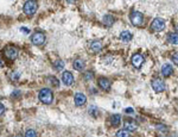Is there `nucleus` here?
Returning <instances> with one entry per match:
<instances>
[{"label":"nucleus","instance_id":"obj_5","mask_svg":"<svg viewBox=\"0 0 178 137\" xmlns=\"http://www.w3.org/2000/svg\"><path fill=\"white\" fill-rule=\"evenodd\" d=\"M164 28H165V22H164V19H162V18H156V19H153V22H152V24H151V29H152L153 31L159 32V31L164 30Z\"/></svg>","mask_w":178,"mask_h":137},{"label":"nucleus","instance_id":"obj_27","mask_svg":"<svg viewBox=\"0 0 178 137\" xmlns=\"http://www.w3.org/2000/svg\"><path fill=\"white\" fill-rule=\"evenodd\" d=\"M4 112H5V107H4V105H2V104H0V116H1V114H4Z\"/></svg>","mask_w":178,"mask_h":137},{"label":"nucleus","instance_id":"obj_32","mask_svg":"<svg viewBox=\"0 0 178 137\" xmlns=\"http://www.w3.org/2000/svg\"><path fill=\"white\" fill-rule=\"evenodd\" d=\"M14 137H23L22 135H17V136H14Z\"/></svg>","mask_w":178,"mask_h":137},{"label":"nucleus","instance_id":"obj_30","mask_svg":"<svg viewBox=\"0 0 178 137\" xmlns=\"http://www.w3.org/2000/svg\"><path fill=\"white\" fill-rule=\"evenodd\" d=\"M67 1H68L69 4H75V2L77 1V0H67Z\"/></svg>","mask_w":178,"mask_h":137},{"label":"nucleus","instance_id":"obj_25","mask_svg":"<svg viewBox=\"0 0 178 137\" xmlns=\"http://www.w3.org/2000/svg\"><path fill=\"white\" fill-rule=\"evenodd\" d=\"M172 61H174V63H175L176 66H178V51L172 55Z\"/></svg>","mask_w":178,"mask_h":137},{"label":"nucleus","instance_id":"obj_11","mask_svg":"<svg viewBox=\"0 0 178 137\" xmlns=\"http://www.w3.org/2000/svg\"><path fill=\"white\" fill-rule=\"evenodd\" d=\"M87 102L86 99V96L82 94V93H76L75 94V105L76 106H83Z\"/></svg>","mask_w":178,"mask_h":137},{"label":"nucleus","instance_id":"obj_17","mask_svg":"<svg viewBox=\"0 0 178 137\" xmlns=\"http://www.w3.org/2000/svg\"><path fill=\"white\" fill-rule=\"evenodd\" d=\"M120 122H121V116L120 114H113L111 117V123H112L113 126H118L120 124Z\"/></svg>","mask_w":178,"mask_h":137},{"label":"nucleus","instance_id":"obj_19","mask_svg":"<svg viewBox=\"0 0 178 137\" xmlns=\"http://www.w3.org/2000/svg\"><path fill=\"white\" fill-rule=\"evenodd\" d=\"M168 41L171 43V44H175V45H178V34H171L169 35L168 37Z\"/></svg>","mask_w":178,"mask_h":137},{"label":"nucleus","instance_id":"obj_6","mask_svg":"<svg viewBox=\"0 0 178 137\" xmlns=\"http://www.w3.org/2000/svg\"><path fill=\"white\" fill-rule=\"evenodd\" d=\"M31 42L34 45H42L45 42V35L43 32H34L31 37Z\"/></svg>","mask_w":178,"mask_h":137},{"label":"nucleus","instance_id":"obj_20","mask_svg":"<svg viewBox=\"0 0 178 137\" xmlns=\"http://www.w3.org/2000/svg\"><path fill=\"white\" fill-rule=\"evenodd\" d=\"M54 68H55V70H57V72L62 70V69L64 68V62H63L62 60L55 61V63H54Z\"/></svg>","mask_w":178,"mask_h":137},{"label":"nucleus","instance_id":"obj_1","mask_svg":"<svg viewBox=\"0 0 178 137\" xmlns=\"http://www.w3.org/2000/svg\"><path fill=\"white\" fill-rule=\"evenodd\" d=\"M39 100L43 104H51L54 100V94L49 88H42L39 92Z\"/></svg>","mask_w":178,"mask_h":137},{"label":"nucleus","instance_id":"obj_33","mask_svg":"<svg viewBox=\"0 0 178 137\" xmlns=\"http://www.w3.org/2000/svg\"><path fill=\"white\" fill-rule=\"evenodd\" d=\"M176 30H177V31H178V25H177V26H176Z\"/></svg>","mask_w":178,"mask_h":137},{"label":"nucleus","instance_id":"obj_13","mask_svg":"<svg viewBox=\"0 0 178 137\" xmlns=\"http://www.w3.org/2000/svg\"><path fill=\"white\" fill-rule=\"evenodd\" d=\"M123 126H125V130H127V131H135L138 128V125L133 120H125Z\"/></svg>","mask_w":178,"mask_h":137},{"label":"nucleus","instance_id":"obj_2","mask_svg":"<svg viewBox=\"0 0 178 137\" xmlns=\"http://www.w3.org/2000/svg\"><path fill=\"white\" fill-rule=\"evenodd\" d=\"M129 19H131V23L135 26H141L144 24V17L138 11H132V13L129 14Z\"/></svg>","mask_w":178,"mask_h":137},{"label":"nucleus","instance_id":"obj_21","mask_svg":"<svg viewBox=\"0 0 178 137\" xmlns=\"http://www.w3.org/2000/svg\"><path fill=\"white\" fill-rule=\"evenodd\" d=\"M48 82H50L54 87H58L59 86V81L55 76H49V78H48Z\"/></svg>","mask_w":178,"mask_h":137},{"label":"nucleus","instance_id":"obj_23","mask_svg":"<svg viewBox=\"0 0 178 137\" xmlns=\"http://www.w3.org/2000/svg\"><path fill=\"white\" fill-rule=\"evenodd\" d=\"M25 137H37V132L34 130H32V129H29L26 131V134H25Z\"/></svg>","mask_w":178,"mask_h":137},{"label":"nucleus","instance_id":"obj_16","mask_svg":"<svg viewBox=\"0 0 178 137\" xmlns=\"http://www.w3.org/2000/svg\"><path fill=\"white\" fill-rule=\"evenodd\" d=\"M132 37H133L132 34H131L129 31H127V30H126V31H122L121 35H120V39L123 41V42H129V41L132 39Z\"/></svg>","mask_w":178,"mask_h":137},{"label":"nucleus","instance_id":"obj_18","mask_svg":"<svg viewBox=\"0 0 178 137\" xmlns=\"http://www.w3.org/2000/svg\"><path fill=\"white\" fill-rule=\"evenodd\" d=\"M113 23H114V18L112 17V16H105L103 17V24L106 25V26H112L113 25Z\"/></svg>","mask_w":178,"mask_h":137},{"label":"nucleus","instance_id":"obj_8","mask_svg":"<svg viewBox=\"0 0 178 137\" xmlns=\"http://www.w3.org/2000/svg\"><path fill=\"white\" fill-rule=\"evenodd\" d=\"M143 63H144V57H143V55L135 54V55L132 56V65L137 69L140 68V67L143 66Z\"/></svg>","mask_w":178,"mask_h":137},{"label":"nucleus","instance_id":"obj_10","mask_svg":"<svg viewBox=\"0 0 178 137\" xmlns=\"http://www.w3.org/2000/svg\"><path fill=\"white\" fill-rule=\"evenodd\" d=\"M99 87L105 90V91H108L111 88V81L106 78H100L99 79Z\"/></svg>","mask_w":178,"mask_h":137},{"label":"nucleus","instance_id":"obj_28","mask_svg":"<svg viewBox=\"0 0 178 137\" xmlns=\"http://www.w3.org/2000/svg\"><path fill=\"white\" fill-rule=\"evenodd\" d=\"M20 30H22L24 34H30V30H29V29H26V28H22Z\"/></svg>","mask_w":178,"mask_h":137},{"label":"nucleus","instance_id":"obj_12","mask_svg":"<svg viewBox=\"0 0 178 137\" xmlns=\"http://www.w3.org/2000/svg\"><path fill=\"white\" fill-rule=\"evenodd\" d=\"M90 50L93 51V53H99V51H101L102 50V43L100 42V41H93L91 42V44H90Z\"/></svg>","mask_w":178,"mask_h":137},{"label":"nucleus","instance_id":"obj_14","mask_svg":"<svg viewBox=\"0 0 178 137\" xmlns=\"http://www.w3.org/2000/svg\"><path fill=\"white\" fill-rule=\"evenodd\" d=\"M73 66H74V68L76 69V70L82 72V70L85 69V67H86V63H85V61H83V60H81V59H76V60L74 61Z\"/></svg>","mask_w":178,"mask_h":137},{"label":"nucleus","instance_id":"obj_31","mask_svg":"<svg viewBox=\"0 0 178 137\" xmlns=\"http://www.w3.org/2000/svg\"><path fill=\"white\" fill-rule=\"evenodd\" d=\"M1 67H2V61L0 60V68H1Z\"/></svg>","mask_w":178,"mask_h":137},{"label":"nucleus","instance_id":"obj_24","mask_svg":"<svg viewBox=\"0 0 178 137\" xmlns=\"http://www.w3.org/2000/svg\"><path fill=\"white\" fill-rule=\"evenodd\" d=\"M83 78H85V80H91L93 78H94V73L93 72H86V74L83 75Z\"/></svg>","mask_w":178,"mask_h":137},{"label":"nucleus","instance_id":"obj_34","mask_svg":"<svg viewBox=\"0 0 178 137\" xmlns=\"http://www.w3.org/2000/svg\"><path fill=\"white\" fill-rule=\"evenodd\" d=\"M163 137H165V136H163Z\"/></svg>","mask_w":178,"mask_h":137},{"label":"nucleus","instance_id":"obj_29","mask_svg":"<svg viewBox=\"0 0 178 137\" xmlns=\"http://www.w3.org/2000/svg\"><path fill=\"white\" fill-rule=\"evenodd\" d=\"M125 112H126V113H133V108H131V107H129V108H126Z\"/></svg>","mask_w":178,"mask_h":137},{"label":"nucleus","instance_id":"obj_3","mask_svg":"<svg viewBox=\"0 0 178 137\" xmlns=\"http://www.w3.org/2000/svg\"><path fill=\"white\" fill-rule=\"evenodd\" d=\"M37 8H38V5H37V2H36L34 0H28V1L25 2V5H24V12H25L28 16L34 14L36 11H37Z\"/></svg>","mask_w":178,"mask_h":137},{"label":"nucleus","instance_id":"obj_26","mask_svg":"<svg viewBox=\"0 0 178 137\" xmlns=\"http://www.w3.org/2000/svg\"><path fill=\"white\" fill-rule=\"evenodd\" d=\"M157 129L159 130V131H166L168 129L165 128V125H157Z\"/></svg>","mask_w":178,"mask_h":137},{"label":"nucleus","instance_id":"obj_22","mask_svg":"<svg viewBox=\"0 0 178 137\" xmlns=\"http://www.w3.org/2000/svg\"><path fill=\"white\" fill-rule=\"evenodd\" d=\"M117 137H131L129 135V132L127 131V130H119L118 132H117Z\"/></svg>","mask_w":178,"mask_h":137},{"label":"nucleus","instance_id":"obj_4","mask_svg":"<svg viewBox=\"0 0 178 137\" xmlns=\"http://www.w3.org/2000/svg\"><path fill=\"white\" fill-rule=\"evenodd\" d=\"M4 54L8 60H16L18 57V55H19V51L14 47H6L5 50H4Z\"/></svg>","mask_w":178,"mask_h":137},{"label":"nucleus","instance_id":"obj_9","mask_svg":"<svg viewBox=\"0 0 178 137\" xmlns=\"http://www.w3.org/2000/svg\"><path fill=\"white\" fill-rule=\"evenodd\" d=\"M62 81H63V84L65 86H70L74 82V75L70 72H64L63 75H62Z\"/></svg>","mask_w":178,"mask_h":137},{"label":"nucleus","instance_id":"obj_7","mask_svg":"<svg viewBox=\"0 0 178 137\" xmlns=\"http://www.w3.org/2000/svg\"><path fill=\"white\" fill-rule=\"evenodd\" d=\"M152 88L154 90V92L159 93V92H163L165 90V82L162 80V79H154L152 81Z\"/></svg>","mask_w":178,"mask_h":137},{"label":"nucleus","instance_id":"obj_15","mask_svg":"<svg viewBox=\"0 0 178 137\" xmlns=\"http://www.w3.org/2000/svg\"><path fill=\"white\" fill-rule=\"evenodd\" d=\"M172 66L171 65H169V63H166V65H164L163 67H162V74L165 76V78H168V76H170L171 74H172Z\"/></svg>","mask_w":178,"mask_h":137}]
</instances>
